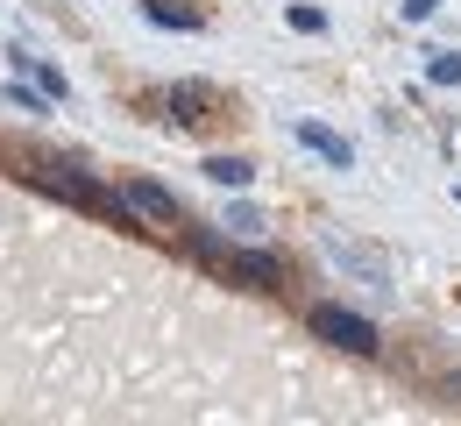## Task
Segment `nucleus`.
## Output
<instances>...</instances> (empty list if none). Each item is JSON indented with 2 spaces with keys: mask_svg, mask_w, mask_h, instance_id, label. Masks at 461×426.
<instances>
[{
  "mask_svg": "<svg viewBox=\"0 0 461 426\" xmlns=\"http://www.w3.org/2000/svg\"><path fill=\"white\" fill-rule=\"evenodd\" d=\"M305 320H312L320 341H334V349H348V356H369V349H376V327H369L362 313H348V305H312Z\"/></svg>",
  "mask_w": 461,
  "mask_h": 426,
  "instance_id": "1",
  "label": "nucleus"
},
{
  "mask_svg": "<svg viewBox=\"0 0 461 426\" xmlns=\"http://www.w3.org/2000/svg\"><path fill=\"white\" fill-rule=\"evenodd\" d=\"M298 142H305L320 164H334V171H348V164H355V142H348V135H334L327 122H298Z\"/></svg>",
  "mask_w": 461,
  "mask_h": 426,
  "instance_id": "2",
  "label": "nucleus"
},
{
  "mask_svg": "<svg viewBox=\"0 0 461 426\" xmlns=\"http://www.w3.org/2000/svg\"><path fill=\"white\" fill-rule=\"evenodd\" d=\"M128 199L149 213V221H171V228H185V206H177L164 185H149V178H128Z\"/></svg>",
  "mask_w": 461,
  "mask_h": 426,
  "instance_id": "3",
  "label": "nucleus"
},
{
  "mask_svg": "<svg viewBox=\"0 0 461 426\" xmlns=\"http://www.w3.org/2000/svg\"><path fill=\"white\" fill-rule=\"evenodd\" d=\"M206 178H213V185H249V178H256V164H249V157H206Z\"/></svg>",
  "mask_w": 461,
  "mask_h": 426,
  "instance_id": "4",
  "label": "nucleus"
},
{
  "mask_svg": "<svg viewBox=\"0 0 461 426\" xmlns=\"http://www.w3.org/2000/svg\"><path fill=\"white\" fill-rule=\"evenodd\" d=\"M426 78H433V86H461V58H455V50H433Z\"/></svg>",
  "mask_w": 461,
  "mask_h": 426,
  "instance_id": "5",
  "label": "nucleus"
},
{
  "mask_svg": "<svg viewBox=\"0 0 461 426\" xmlns=\"http://www.w3.org/2000/svg\"><path fill=\"white\" fill-rule=\"evenodd\" d=\"M433 7H440V0H404V22H426Z\"/></svg>",
  "mask_w": 461,
  "mask_h": 426,
  "instance_id": "6",
  "label": "nucleus"
}]
</instances>
